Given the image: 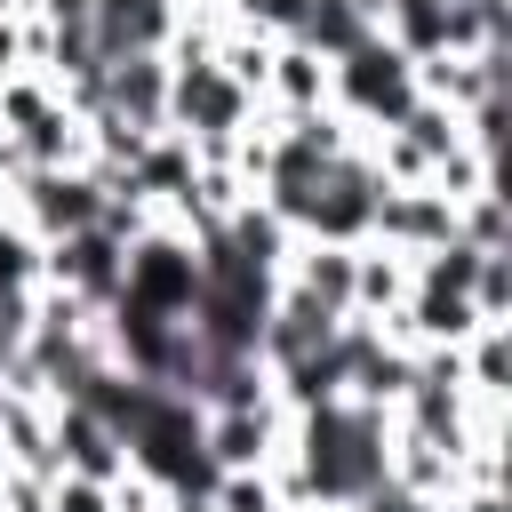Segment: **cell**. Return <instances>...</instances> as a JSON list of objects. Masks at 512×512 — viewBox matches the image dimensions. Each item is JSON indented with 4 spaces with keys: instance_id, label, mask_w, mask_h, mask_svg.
Listing matches in <instances>:
<instances>
[{
    "instance_id": "obj_9",
    "label": "cell",
    "mask_w": 512,
    "mask_h": 512,
    "mask_svg": "<svg viewBox=\"0 0 512 512\" xmlns=\"http://www.w3.org/2000/svg\"><path fill=\"white\" fill-rule=\"evenodd\" d=\"M352 272H360V248H344V240H296L288 264H280V288H296L328 320H352Z\"/></svg>"
},
{
    "instance_id": "obj_11",
    "label": "cell",
    "mask_w": 512,
    "mask_h": 512,
    "mask_svg": "<svg viewBox=\"0 0 512 512\" xmlns=\"http://www.w3.org/2000/svg\"><path fill=\"white\" fill-rule=\"evenodd\" d=\"M456 240L464 248H512V216H504V184L456 200Z\"/></svg>"
},
{
    "instance_id": "obj_5",
    "label": "cell",
    "mask_w": 512,
    "mask_h": 512,
    "mask_svg": "<svg viewBox=\"0 0 512 512\" xmlns=\"http://www.w3.org/2000/svg\"><path fill=\"white\" fill-rule=\"evenodd\" d=\"M120 280H128V248L112 232H96V224L72 232V240H56V248H40V288H64L88 312H112L120 304Z\"/></svg>"
},
{
    "instance_id": "obj_6",
    "label": "cell",
    "mask_w": 512,
    "mask_h": 512,
    "mask_svg": "<svg viewBox=\"0 0 512 512\" xmlns=\"http://www.w3.org/2000/svg\"><path fill=\"white\" fill-rule=\"evenodd\" d=\"M368 240L392 248V256H432L456 240V200L432 192V184H384L376 216H368Z\"/></svg>"
},
{
    "instance_id": "obj_20",
    "label": "cell",
    "mask_w": 512,
    "mask_h": 512,
    "mask_svg": "<svg viewBox=\"0 0 512 512\" xmlns=\"http://www.w3.org/2000/svg\"><path fill=\"white\" fill-rule=\"evenodd\" d=\"M176 512H200V504H176Z\"/></svg>"
},
{
    "instance_id": "obj_16",
    "label": "cell",
    "mask_w": 512,
    "mask_h": 512,
    "mask_svg": "<svg viewBox=\"0 0 512 512\" xmlns=\"http://www.w3.org/2000/svg\"><path fill=\"white\" fill-rule=\"evenodd\" d=\"M32 16H40L48 32H88V24H96V0H32Z\"/></svg>"
},
{
    "instance_id": "obj_15",
    "label": "cell",
    "mask_w": 512,
    "mask_h": 512,
    "mask_svg": "<svg viewBox=\"0 0 512 512\" xmlns=\"http://www.w3.org/2000/svg\"><path fill=\"white\" fill-rule=\"evenodd\" d=\"M344 512H440V504H424V496H408L400 480H376V488H368V496H352Z\"/></svg>"
},
{
    "instance_id": "obj_13",
    "label": "cell",
    "mask_w": 512,
    "mask_h": 512,
    "mask_svg": "<svg viewBox=\"0 0 512 512\" xmlns=\"http://www.w3.org/2000/svg\"><path fill=\"white\" fill-rule=\"evenodd\" d=\"M472 312H480V320H512V248L480 256V272H472Z\"/></svg>"
},
{
    "instance_id": "obj_7",
    "label": "cell",
    "mask_w": 512,
    "mask_h": 512,
    "mask_svg": "<svg viewBox=\"0 0 512 512\" xmlns=\"http://www.w3.org/2000/svg\"><path fill=\"white\" fill-rule=\"evenodd\" d=\"M96 104H104L112 120H128L136 136H160V128H168V56H160V48L112 56L104 80H96Z\"/></svg>"
},
{
    "instance_id": "obj_2",
    "label": "cell",
    "mask_w": 512,
    "mask_h": 512,
    "mask_svg": "<svg viewBox=\"0 0 512 512\" xmlns=\"http://www.w3.org/2000/svg\"><path fill=\"white\" fill-rule=\"evenodd\" d=\"M104 216V184L88 168H16L8 176V224H24L40 248L88 232Z\"/></svg>"
},
{
    "instance_id": "obj_12",
    "label": "cell",
    "mask_w": 512,
    "mask_h": 512,
    "mask_svg": "<svg viewBox=\"0 0 512 512\" xmlns=\"http://www.w3.org/2000/svg\"><path fill=\"white\" fill-rule=\"evenodd\" d=\"M40 288V240L24 224H0V296H32Z\"/></svg>"
},
{
    "instance_id": "obj_1",
    "label": "cell",
    "mask_w": 512,
    "mask_h": 512,
    "mask_svg": "<svg viewBox=\"0 0 512 512\" xmlns=\"http://www.w3.org/2000/svg\"><path fill=\"white\" fill-rule=\"evenodd\" d=\"M408 104H416V64H408L384 32L328 64V112L352 120V136H384V128H400Z\"/></svg>"
},
{
    "instance_id": "obj_19",
    "label": "cell",
    "mask_w": 512,
    "mask_h": 512,
    "mask_svg": "<svg viewBox=\"0 0 512 512\" xmlns=\"http://www.w3.org/2000/svg\"><path fill=\"white\" fill-rule=\"evenodd\" d=\"M288 512H336V504H288Z\"/></svg>"
},
{
    "instance_id": "obj_8",
    "label": "cell",
    "mask_w": 512,
    "mask_h": 512,
    "mask_svg": "<svg viewBox=\"0 0 512 512\" xmlns=\"http://www.w3.org/2000/svg\"><path fill=\"white\" fill-rule=\"evenodd\" d=\"M56 472H64V480L112 488V480L128 472V440H120L88 400H56Z\"/></svg>"
},
{
    "instance_id": "obj_10",
    "label": "cell",
    "mask_w": 512,
    "mask_h": 512,
    "mask_svg": "<svg viewBox=\"0 0 512 512\" xmlns=\"http://www.w3.org/2000/svg\"><path fill=\"white\" fill-rule=\"evenodd\" d=\"M200 512H288V504H280L272 472H216L208 496H200Z\"/></svg>"
},
{
    "instance_id": "obj_18",
    "label": "cell",
    "mask_w": 512,
    "mask_h": 512,
    "mask_svg": "<svg viewBox=\"0 0 512 512\" xmlns=\"http://www.w3.org/2000/svg\"><path fill=\"white\" fill-rule=\"evenodd\" d=\"M0 224H8V176H0Z\"/></svg>"
},
{
    "instance_id": "obj_17",
    "label": "cell",
    "mask_w": 512,
    "mask_h": 512,
    "mask_svg": "<svg viewBox=\"0 0 512 512\" xmlns=\"http://www.w3.org/2000/svg\"><path fill=\"white\" fill-rule=\"evenodd\" d=\"M440 512H512V496L504 488H456V496H440Z\"/></svg>"
},
{
    "instance_id": "obj_3",
    "label": "cell",
    "mask_w": 512,
    "mask_h": 512,
    "mask_svg": "<svg viewBox=\"0 0 512 512\" xmlns=\"http://www.w3.org/2000/svg\"><path fill=\"white\" fill-rule=\"evenodd\" d=\"M192 304H200V256H192V240H176V232L152 224V232L128 248L120 312H144V320H192Z\"/></svg>"
},
{
    "instance_id": "obj_14",
    "label": "cell",
    "mask_w": 512,
    "mask_h": 512,
    "mask_svg": "<svg viewBox=\"0 0 512 512\" xmlns=\"http://www.w3.org/2000/svg\"><path fill=\"white\" fill-rule=\"evenodd\" d=\"M48 512H112V488H96V480H48Z\"/></svg>"
},
{
    "instance_id": "obj_4",
    "label": "cell",
    "mask_w": 512,
    "mask_h": 512,
    "mask_svg": "<svg viewBox=\"0 0 512 512\" xmlns=\"http://www.w3.org/2000/svg\"><path fill=\"white\" fill-rule=\"evenodd\" d=\"M288 408L264 392V400H240V408H200V456L216 472H272L288 456Z\"/></svg>"
}]
</instances>
